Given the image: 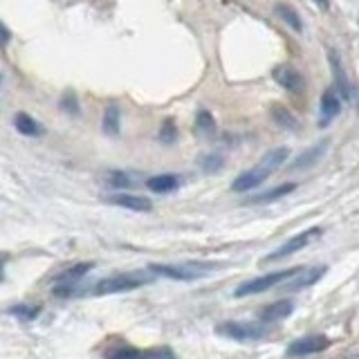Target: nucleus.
<instances>
[{"label": "nucleus", "mask_w": 359, "mask_h": 359, "mask_svg": "<svg viewBox=\"0 0 359 359\" xmlns=\"http://www.w3.org/2000/svg\"><path fill=\"white\" fill-rule=\"evenodd\" d=\"M272 77H274V81L279 83V86H283L290 92L304 90V77H301V72L292 68V65H279V68H274Z\"/></svg>", "instance_id": "ddd939ff"}, {"label": "nucleus", "mask_w": 359, "mask_h": 359, "mask_svg": "<svg viewBox=\"0 0 359 359\" xmlns=\"http://www.w3.org/2000/svg\"><path fill=\"white\" fill-rule=\"evenodd\" d=\"M342 112V97L337 94L335 88H328L321 94V106H319V126H330L333 119L339 117Z\"/></svg>", "instance_id": "9d476101"}, {"label": "nucleus", "mask_w": 359, "mask_h": 359, "mask_svg": "<svg viewBox=\"0 0 359 359\" xmlns=\"http://www.w3.org/2000/svg\"><path fill=\"white\" fill-rule=\"evenodd\" d=\"M326 274V268H299L292 277L283 283V290H304V288H310L315 286V283Z\"/></svg>", "instance_id": "9b49d317"}, {"label": "nucleus", "mask_w": 359, "mask_h": 359, "mask_svg": "<svg viewBox=\"0 0 359 359\" xmlns=\"http://www.w3.org/2000/svg\"><path fill=\"white\" fill-rule=\"evenodd\" d=\"M61 108H63V110H68L70 115H77V112H79L77 99L72 97V92H68V94H65V97H63V101H61Z\"/></svg>", "instance_id": "cd10ccee"}, {"label": "nucleus", "mask_w": 359, "mask_h": 359, "mask_svg": "<svg viewBox=\"0 0 359 359\" xmlns=\"http://www.w3.org/2000/svg\"><path fill=\"white\" fill-rule=\"evenodd\" d=\"M9 315H14L16 319H21V321H34L36 317L41 315V308L39 306H14L12 310H9Z\"/></svg>", "instance_id": "5701e85b"}, {"label": "nucleus", "mask_w": 359, "mask_h": 359, "mask_svg": "<svg viewBox=\"0 0 359 359\" xmlns=\"http://www.w3.org/2000/svg\"><path fill=\"white\" fill-rule=\"evenodd\" d=\"M297 272V268L292 270H281V272H272V274H265V277H259V279H252L247 283H243V286L234 292L236 297H252V295H261V292H268L272 288H281L283 283H286L292 274Z\"/></svg>", "instance_id": "39448f33"}, {"label": "nucleus", "mask_w": 359, "mask_h": 359, "mask_svg": "<svg viewBox=\"0 0 359 359\" xmlns=\"http://www.w3.org/2000/svg\"><path fill=\"white\" fill-rule=\"evenodd\" d=\"M216 333L236 339V342H256V339L268 337L270 330L263 324H254V321H225L216 328Z\"/></svg>", "instance_id": "20e7f679"}, {"label": "nucleus", "mask_w": 359, "mask_h": 359, "mask_svg": "<svg viewBox=\"0 0 359 359\" xmlns=\"http://www.w3.org/2000/svg\"><path fill=\"white\" fill-rule=\"evenodd\" d=\"M272 112H274V117H277L279 124L288 126V128H295V119H292V115H288L286 108H279V106H277Z\"/></svg>", "instance_id": "bb28decb"}, {"label": "nucleus", "mask_w": 359, "mask_h": 359, "mask_svg": "<svg viewBox=\"0 0 359 359\" xmlns=\"http://www.w3.org/2000/svg\"><path fill=\"white\" fill-rule=\"evenodd\" d=\"M177 137V128H175V121L173 119H166L162 128H159V139L164 141V144H171V141H175Z\"/></svg>", "instance_id": "b1692460"}, {"label": "nucleus", "mask_w": 359, "mask_h": 359, "mask_svg": "<svg viewBox=\"0 0 359 359\" xmlns=\"http://www.w3.org/2000/svg\"><path fill=\"white\" fill-rule=\"evenodd\" d=\"M155 279V274L150 270H135V272H121L115 277L101 279L97 286H92L88 290V295L92 297H106V295H119V292H130L137 290L141 286H146Z\"/></svg>", "instance_id": "f03ea898"}, {"label": "nucleus", "mask_w": 359, "mask_h": 359, "mask_svg": "<svg viewBox=\"0 0 359 359\" xmlns=\"http://www.w3.org/2000/svg\"><path fill=\"white\" fill-rule=\"evenodd\" d=\"M9 39H12V34H9V30L5 27V23L0 21V47H5L9 43Z\"/></svg>", "instance_id": "c85d7f7f"}, {"label": "nucleus", "mask_w": 359, "mask_h": 359, "mask_svg": "<svg viewBox=\"0 0 359 359\" xmlns=\"http://www.w3.org/2000/svg\"><path fill=\"white\" fill-rule=\"evenodd\" d=\"M106 359H177V357L171 348H166V346H157V348L117 346L106 353Z\"/></svg>", "instance_id": "423d86ee"}, {"label": "nucleus", "mask_w": 359, "mask_h": 359, "mask_svg": "<svg viewBox=\"0 0 359 359\" xmlns=\"http://www.w3.org/2000/svg\"><path fill=\"white\" fill-rule=\"evenodd\" d=\"M200 166L204 168V171L213 173V171H218V168L222 166V157L220 155H207V157L200 159Z\"/></svg>", "instance_id": "a878e982"}, {"label": "nucleus", "mask_w": 359, "mask_h": 359, "mask_svg": "<svg viewBox=\"0 0 359 359\" xmlns=\"http://www.w3.org/2000/svg\"><path fill=\"white\" fill-rule=\"evenodd\" d=\"M277 14L283 18V21H286V25L290 27L292 32H304V21H301V16H299V12L292 5H288V3H279L277 5Z\"/></svg>", "instance_id": "a211bd4d"}, {"label": "nucleus", "mask_w": 359, "mask_h": 359, "mask_svg": "<svg viewBox=\"0 0 359 359\" xmlns=\"http://www.w3.org/2000/svg\"><path fill=\"white\" fill-rule=\"evenodd\" d=\"M14 128L25 137H41L45 133V128L34 117L27 115V112H18L14 117Z\"/></svg>", "instance_id": "dca6fc26"}, {"label": "nucleus", "mask_w": 359, "mask_h": 359, "mask_svg": "<svg viewBox=\"0 0 359 359\" xmlns=\"http://www.w3.org/2000/svg\"><path fill=\"white\" fill-rule=\"evenodd\" d=\"M5 261H7V256L5 254H0V281L5 279Z\"/></svg>", "instance_id": "c756f323"}, {"label": "nucleus", "mask_w": 359, "mask_h": 359, "mask_svg": "<svg viewBox=\"0 0 359 359\" xmlns=\"http://www.w3.org/2000/svg\"><path fill=\"white\" fill-rule=\"evenodd\" d=\"M213 268L216 265H209V263H180V265H150L148 270L155 277H166L173 281H195L213 272Z\"/></svg>", "instance_id": "7ed1b4c3"}, {"label": "nucleus", "mask_w": 359, "mask_h": 359, "mask_svg": "<svg viewBox=\"0 0 359 359\" xmlns=\"http://www.w3.org/2000/svg\"><path fill=\"white\" fill-rule=\"evenodd\" d=\"M103 133L106 135H117L119 133V106L110 103L103 112Z\"/></svg>", "instance_id": "aec40b11"}, {"label": "nucleus", "mask_w": 359, "mask_h": 359, "mask_svg": "<svg viewBox=\"0 0 359 359\" xmlns=\"http://www.w3.org/2000/svg\"><path fill=\"white\" fill-rule=\"evenodd\" d=\"M106 200L110 204L124 207V209H130V211H150L153 209V202H150L148 198L133 195V193H112L106 198Z\"/></svg>", "instance_id": "4468645a"}, {"label": "nucleus", "mask_w": 359, "mask_h": 359, "mask_svg": "<svg viewBox=\"0 0 359 359\" xmlns=\"http://www.w3.org/2000/svg\"><path fill=\"white\" fill-rule=\"evenodd\" d=\"M108 184H112L115 189H126V186L133 184V177L126 175L124 171H112L108 175Z\"/></svg>", "instance_id": "393cba45"}, {"label": "nucleus", "mask_w": 359, "mask_h": 359, "mask_svg": "<svg viewBox=\"0 0 359 359\" xmlns=\"http://www.w3.org/2000/svg\"><path fill=\"white\" fill-rule=\"evenodd\" d=\"M315 3H319L324 9H328V0H315Z\"/></svg>", "instance_id": "7c9ffc66"}, {"label": "nucleus", "mask_w": 359, "mask_h": 359, "mask_svg": "<svg viewBox=\"0 0 359 359\" xmlns=\"http://www.w3.org/2000/svg\"><path fill=\"white\" fill-rule=\"evenodd\" d=\"M92 268H94L92 263H79V265H72L70 270H65L63 274H59L54 295L56 297H74L77 295V281H81L83 277H86Z\"/></svg>", "instance_id": "0eeeda50"}, {"label": "nucleus", "mask_w": 359, "mask_h": 359, "mask_svg": "<svg viewBox=\"0 0 359 359\" xmlns=\"http://www.w3.org/2000/svg\"><path fill=\"white\" fill-rule=\"evenodd\" d=\"M288 157H290V148L288 146H281V148L270 150V153L263 157L256 166H252L249 171L240 173L238 177L234 180L231 191L245 193V191H252V189L261 186L274 171H277V168H281V164H286Z\"/></svg>", "instance_id": "f257e3e1"}, {"label": "nucleus", "mask_w": 359, "mask_h": 359, "mask_svg": "<svg viewBox=\"0 0 359 359\" xmlns=\"http://www.w3.org/2000/svg\"><path fill=\"white\" fill-rule=\"evenodd\" d=\"M326 148H328V141L324 139V141H319L317 146H313V148H308L304 155H299V159L295 164H292V168H295V171H299V168H308V166H313L317 159L326 153Z\"/></svg>", "instance_id": "6ab92c4d"}, {"label": "nucleus", "mask_w": 359, "mask_h": 359, "mask_svg": "<svg viewBox=\"0 0 359 359\" xmlns=\"http://www.w3.org/2000/svg\"><path fill=\"white\" fill-rule=\"evenodd\" d=\"M195 128H198V133H202V135H213L216 133V121L211 117V112H207V110L198 112Z\"/></svg>", "instance_id": "4be33fe9"}, {"label": "nucleus", "mask_w": 359, "mask_h": 359, "mask_svg": "<svg viewBox=\"0 0 359 359\" xmlns=\"http://www.w3.org/2000/svg\"><path fill=\"white\" fill-rule=\"evenodd\" d=\"M0 83H3V77H0Z\"/></svg>", "instance_id": "2f4dec72"}, {"label": "nucleus", "mask_w": 359, "mask_h": 359, "mask_svg": "<svg viewBox=\"0 0 359 359\" xmlns=\"http://www.w3.org/2000/svg\"><path fill=\"white\" fill-rule=\"evenodd\" d=\"M297 189V184H292V182H288V184H281V186H274L272 191H268V193H261V195H254L249 202H274V200H279V198H283V195H288V193H292Z\"/></svg>", "instance_id": "412c9836"}, {"label": "nucleus", "mask_w": 359, "mask_h": 359, "mask_svg": "<svg viewBox=\"0 0 359 359\" xmlns=\"http://www.w3.org/2000/svg\"><path fill=\"white\" fill-rule=\"evenodd\" d=\"M292 313H295V304L292 301H277V304H270L265 306L259 313L261 321L263 324H277V321H283V319H288Z\"/></svg>", "instance_id": "2eb2a0df"}, {"label": "nucleus", "mask_w": 359, "mask_h": 359, "mask_svg": "<svg viewBox=\"0 0 359 359\" xmlns=\"http://www.w3.org/2000/svg\"><path fill=\"white\" fill-rule=\"evenodd\" d=\"M330 346V339L324 335H313V337H304V339H297L295 344L288 348V355L290 357H306V355H315L326 351Z\"/></svg>", "instance_id": "f8f14e48"}, {"label": "nucleus", "mask_w": 359, "mask_h": 359, "mask_svg": "<svg viewBox=\"0 0 359 359\" xmlns=\"http://www.w3.org/2000/svg\"><path fill=\"white\" fill-rule=\"evenodd\" d=\"M328 61H330V70H333V77H335V90L337 94L342 97V101H351L353 99V86H351V77L342 63V56H339L337 50L328 47Z\"/></svg>", "instance_id": "1a4fd4ad"}, {"label": "nucleus", "mask_w": 359, "mask_h": 359, "mask_svg": "<svg viewBox=\"0 0 359 359\" xmlns=\"http://www.w3.org/2000/svg\"><path fill=\"white\" fill-rule=\"evenodd\" d=\"M321 234H324V229H321V227H313V229H308V231H304V234L295 236V238H290L286 245H281V247H279L277 252H272L270 256H265V263H272V261H279V259H288V256H292L295 252H301L304 247H308V245L313 243V240H317Z\"/></svg>", "instance_id": "6e6552de"}, {"label": "nucleus", "mask_w": 359, "mask_h": 359, "mask_svg": "<svg viewBox=\"0 0 359 359\" xmlns=\"http://www.w3.org/2000/svg\"><path fill=\"white\" fill-rule=\"evenodd\" d=\"M146 186L150 189V191H155V193H171L175 191V189L180 186V177L173 175V173H162V175H155V177H150Z\"/></svg>", "instance_id": "f3484780"}]
</instances>
